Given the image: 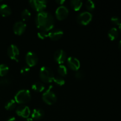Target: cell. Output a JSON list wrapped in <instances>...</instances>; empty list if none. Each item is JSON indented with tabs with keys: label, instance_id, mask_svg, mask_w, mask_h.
Here are the masks:
<instances>
[{
	"label": "cell",
	"instance_id": "4",
	"mask_svg": "<svg viewBox=\"0 0 121 121\" xmlns=\"http://www.w3.org/2000/svg\"><path fill=\"white\" fill-rule=\"evenodd\" d=\"M52 86L48 87V89L43 94L42 99L46 104L52 105L54 104L57 100V97L54 92L52 90Z\"/></svg>",
	"mask_w": 121,
	"mask_h": 121
},
{
	"label": "cell",
	"instance_id": "16",
	"mask_svg": "<svg viewBox=\"0 0 121 121\" xmlns=\"http://www.w3.org/2000/svg\"><path fill=\"white\" fill-rule=\"evenodd\" d=\"M44 112L41 109H34L31 113V118L33 119L39 120L44 117Z\"/></svg>",
	"mask_w": 121,
	"mask_h": 121
},
{
	"label": "cell",
	"instance_id": "1",
	"mask_svg": "<svg viewBox=\"0 0 121 121\" xmlns=\"http://www.w3.org/2000/svg\"><path fill=\"white\" fill-rule=\"evenodd\" d=\"M36 26L43 31L52 30L54 26V19L50 13L42 11L37 14L35 18Z\"/></svg>",
	"mask_w": 121,
	"mask_h": 121
},
{
	"label": "cell",
	"instance_id": "23",
	"mask_svg": "<svg viewBox=\"0 0 121 121\" xmlns=\"http://www.w3.org/2000/svg\"><path fill=\"white\" fill-rule=\"evenodd\" d=\"M58 73L61 76H66L67 74V69L64 65H60L58 67Z\"/></svg>",
	"mask_w": 121,
	"mask_h": 121
},
{
	"label": "cell",
	"instance_id": "22",
	"mask_svg": "<svg viewBox=\"0 0 121 121\" xmlns=\"http://www.w3.org/2000/svg\"><path fill=\"white\" fill-rule=\"evenodd\" d=\"M9 68L8 66L5 64H1L0 65V76H4L8 73Z\"/></svg>",
	"mask_w": 121,
	"mask_h": 121
},
{
	"label": "cell",
	"instance_id": "15",
	"mask_svg": "<svg viewBox=\"0 0 121 121\" xmlns=\"http://www.w3.org/2000/svg\"><path fill=\"white\" fill-rule=\"evenodd\" d=\"M11 14L10 7L7 4H2L0 5V14L3 17H8Z\"/></svg>",
	"mask_w": 121,
	"mask_h": 121
},
{
	"label": "cell",
	"instance_id": "21",
	"mask_svg": "<svg viewBox=\"0 0 121 121\" xmlns=\"http://www.w3.org/2000/svg\"><path fill=\"white\" fill-rule=\"evenodd\" d=\"M31 17V13L27 9H24L21 13V18L24 21H27Z\"/></svg>",
	"mask_w": 121,
	"mask_h": 121
},
{
	"label": "cell",
	"instance_id": "30",
	"mask_svg": "<svg viewBox=\"0 0 121 121\" xmlns=\"http://www.w3.org/2000/svg\"><path fill=\"white\" fill-rule=\"evenodd\" d=\"M8 83V80L6 79H0V85H7Z\"/></svg>",
	"mask_w": 121,
	"mask_h": 121
},
{
	"label": "cell",
	"instance_id": "34",
	"mask_svg": "<svg viewBox=\"0 0 121 121\" xmlns=\"http://www.w3.org/2000/svg\"><path fill=\"white\" fill-rule=\"evenodd\" d=\"M119 50L121 51V40L119 41Z\"/></svg>",
	"mask_w": 121,
	"mask_h": 121
},
{
	"label": "cell",
	"instance_id": "28",
	"mask_svg": "<svg viewBox=\"0 0 121 121\" xmlns=\"http://www.w3.org/2000/svg\"><path fill=\"white\" fill-rule=\"evenodd\" d=\"M84 76H85V74L82 71H78L75 73V77L78 79H82V78H83Z\"/></svg>",
	"mask_w": 121,
	"mask_h": 121
},
{
	"label": "cell",
	"instance_id": "19",
	"mask_svg": "<svg viewBox=\"0 0 121 121\" xmlns=\"http://www.w3.org/2000/svg\"><path fill=\"white\" fill-rule=\"evenodd\" d=\"M32 89L33 91L37 92H41L44 90L45 86L42 83L40 82H37L34 83L33 85H32Z\"/></svg>",
	"mask_w": 121,
	"mask_h": 121
},
{
	"label": "cell",
	"instance_id": "33",
	"mask_svg": "<svg viewBox=\"0 0 121 121\" xmlns=\"http://www.w3.org/2000/svg\"><path fill=\"white\" fill-rule=\"evenodd\" d=\"M26 121H34V119H32V118H27V119H26Z\"/></svg>",
	"mask_w": 121,
	"mask_h": 121
},
{
	"label": "cell",
	"instance_id": "9",
	"mask_svg": "<svg viewBox=\"0 0 121 121\" xmlns=\"http://www.w3.org/2000/svg\"><path fill=\"white\" fill-rule=\"evenodd\" d=\"M69 14V10L65 6H60L56 11V16L57 20H63L66 18Z\"/></svg>",
	"mask_w": 121,
	"mask_h": 121
},
{
	"label": "cell",
	"instance_id": "7",
	"mask_svg": "<svg viewBox=\"0 0 121 121\" xmlns=\"http://www.w3.org/2000/svg\"><path fill=\"white\" fill-rule=\"evenodd\" d=\"M8 56L12 60H15L17 62L18 61V57L20 54V51L18 48L15 45L11 44L8 48L7 51Z\"/></svg>",
	"mask_w": 121,
	"mask_h": 121
},
{
	"label": "cell",
	"instance_id": "17",
	"mask_svg": "<svg viewBox=\"0 0 121 121\" xmlns=\"http://www.w3.org/2000/svg\"><path fill=\"white\" fill-rule=\"evenodd\" d=\"M108 35L109 39L111 41H114L115 40H116L118 38V35H119L118 30L116 28H112L109 31Z\"/></svg>",
	"mask_w": 121,
	"mask_h": 121
},
{
	"label": "cell",
	"instance_id": "31",
	"mask_svg": "<svg viewBox=\"0 0 121 121\" xmlns=\"http://www.w3.org/2000/svg\"><path fill=\"white\" fill-rule=\"evenodd\" d=\"M56 2L59 5H63L65 2V0H57L56 1Z\"/></svg>",
	"mask_w": 121,
	"mask_h": 121
},
{
	"label": "cell",
	"instance_id": "11",
	"mask_svg": "<svg viewBox=\"0 0 121 121\" xmlns=\"http://www.w3.org/2000/svg\"><path fill=\"white\" fill-rule=\"evenodd\" d=\"M26 29V24L23 21H18L13 26V31L16 35H21L24 33Z\"/></svg>",
	"mask_w": 121,
	"mask_h": 121
},
{
	"label": "cell",
	"instance_id": "10",
	"mask_svg": "<svg viewBox=\"0 0 121 121\" xmlns=\"http://www.w3.org/2000/svg\"><path fill=\"white\" fill-rule=\"evenodd\" d=\"M16 113L20 117L24 118H28L30 115L31 111L29 107L26 105H21L16 109Z\"/></svg>",
	"mask_w": 121,
	"mask_h": 121
},
{
	"label": "cell",
	"instance_id": "13",
	"mask_svg": "<svg viewBox=\"0 0 121 121\" xmlns=\"http://www.w3.org/2000/svg\"><path fill=\"white\" fill-rule=\"evenodd\" d=\"M54 59L56 62L58 64L63 63L66 59V54L63 50L60 49L57 50L54 54Z\"/></svg>",
	"mask_w": 121,
	"mask_h": 121
},
{
	"label": "cell",
	"instance_id": "36",
	"mask_svg": "<svg viewBox=\"0 0 121 121\" xmlns=\"http://www.w3.org/2000/svg\"><path fill=\"white\" fill-rule=\"evenodd\" d=\"M1 1H1V0H0V2H1Z\"/></svg>",
	"mask_w": 121,
	"mask_h": 121
},
{
	"label": "cell",
	"instance_id": "35",
	"mask_svg": "<svg viewBox=\"0 0 121 121\" xmlns=\"http://www.w3.org/2000/svg\"><path fill=\"white\" fill-rule=\"evenodd\" d=\"M119 30H120V31L121 32V24L119 26Z\"/></svg>",
	"mask_w": 121,
	"mask_h": 121
},
{
	"label": "cell",
	"instance_id": "6",
	"mask_svg": "<svg viewBox=\"0 0 121 121\" xmlns=\"http://www.w3.org/2000/svg\"><path fill=\"white\" fill-rule=\"evenodd\" d=\"M92 15L89 12L85 11L80 13L77 18L78 22L82 26H86L89 24L92 21Z\"/></svg>",
	"mask_w": 121,
	"mask_h": 121
},
{
	"label": "cell",
	"instance_id": "3",
	"mask_svg": "<svg viewBox=\"0 0 121 121\" xmlns=\"http://www.w3.org/2000/svg\"><path fill=\"white\" fill-rule=\"evenodd\" d=\"M39 75L40 79L45 83L52 82L54 78L52 70L46 66H44L40 69Z\"/></svg>",
	"mask_w": 121,
	"mask_h": 121
},
{
	"label": "cell",
	"instance_id": "32",
	"mask_svg": "<svg viewBox=\"0 0 121 121\" xmlns=\"http://www.w3.org/2000/svg\"><path fill=\"white\" fill-rule=\"evenodd\" d=\"M7 121H16V119L14 117H11V118H9Z\"/></svg>",
	"mask_w": 121,
	"mask_h": 121
},
{
	"label": "cell",
	"instance_id": "2",
	"mask_svg": "<svg viewBox=\"0 0 121 121\" xmlns=\"http://www.w3.org/2000/svg\"><path fill=\"white\" fill-rule=\"evenodd\" d=\"M15 101L20 104H24L28 103L31 100V96L28 90L22 89L19 91L15 95Z\"/></svg>",
	"mask_w": 121,
	"mask_h": 121
},
{
	"label": "cell",
	"instance_id": "26",
	"mask_svg": "<svg viewBox=\"0 0 121 121\" xmlns=\"http://www.w3.org/2000/svg\"><path fill=\"white\" fill-rule=\"evenodd\" d=\"M38 37H39V39H41V40H44L46 38H47L48 37V33L46 31H41L39 32L37 34Z\"/></svg>",
	"mask_w": 121,
	"mask_h": 121
},
{
	"label": "cell",
	"instance_id": "27",
	"mask_svg": "<svg viewBox=\"0 0 121 121\" xmlns=\"http://www.w3.org/2000/svg\"><path fill=\"white\" fill-rule=\"evenodd\" d=\"M111 21H112V23L114 24L115 25H117V26H119L121 23L120 18H119V17H118L116 16L112 17L111 18Z\"/></svg>",
	"mask_w": 121,
	"mask_h": 121
},
{
	"label": "cell",
	"instance_id": "24",
	"mask_svg": "<svg viewBox=\"0 0 121 121\" xmlns=\"http://www.w3.org/2000/svg\"><path fill=\"white\" fill-rule=\"evenodd\" d=\"M53 81L57 84V85H59V86H63L64 84L65 83V81L63 79V78H61L60 76H56L54 77Z\"/></svg>",
	"mask_w": 121,
	"mask_h": 121
},
{
	"label": "cell",
	"instance_id": "12",
	"mask_svg": "<svg viewBox=\"0 0 121 121\" xmlns=\"http://www.w3.org/2000/svg\"><path fill=\"white\" fill-rule=\"evenodd\" d=\"M67 65L71 70L73 71H78L80 68V63L78 59L73 57H70L67 59Z\"/></svg>",
	"mask_w": 121,
	"mask_h": 121
},
{
	"label": "cell",
	"instance_id": "5",
	"mask_svg": "<svg viewBox=\"0 0 121 121\" xmlns=\"http://www.w3.org/2000/svg\"><path fill=\"white\" fill-rule=\"evenodd\" d=\"M29 3L34 10L39 13L43 11L47 6V1L44 0H30Z\"/></svg>",
	"mask_w": 121,
	"mask_h": 121
},
{
	"label": "cell",
	"instance_id": "25",
	"mask_svg": "<svg viewBox=\"0 0 121 121\" xmlns=\"http://www.w3.org/2000/svg\"><path fill=\"white\" fill-rule=\"evenodd\" d=\"M86 7L89 11H92L95 9V3L91 0H88L86 2Z\"/></svg>",
	"mask_w": 121,
	"mask_h": 121
},
{
	"label": "cell",
	"instance_id": "8",
	"mask_svg": "<svg viewBox=\"0 0 121 121\" xmlns=\"http://www.w3.org/2000/svg\"><path fill=\"white\" fill-rule=\"evenodd\" d=\"M26 61L28 67H33L37 64L38 57L35 53L29 52L26 54Z\"/></svg>",
	"mask_w": 121,
	"mask_h": 121
},
{
	"label": "cell",
	"instance_id": "20",
	"mask_svg": "<svg viewBox=\"0 0 121 121\" xmlns=\"http://www.w3.org/2000/svg\"><path fill=\"white\" fill-rule=\"evenodd\" d=\"M15 107H16V102L13 99L7 102L5 105V108L7 111H12L15 109Z\"/></svg>",
	"mask_w": 121,
	"mask_h": 121
},
{
	"label": "cell",
	"instance_id": "14",
	"mask_svg": "<svg viewBox=\"0 0 121 121\" xmlns=\"http://www.w3.org/2000/svg\"><path fill=\"white\" fill-rule=\"evenodd\" d=\"M63 35V32L59 29L53 30L48 33V37L53 41H57L61 38Z\"/></svg>",
	"mask_w": 121,
	"mask_h": 121
},
{
	"label": "cell",
	"instance_id": "18",
	"mask_svg": "<svg viewBox=\"0 0 121 121\" xmlns=\"http://www.w3.org/2000/svg\"><path fill=\"white\" fill-rule=\"evenodd\" d=\"M71 7L76 11H78L82 7V2L80 0H72L70 1Z\"/></svg>",
	"mask_w": 121,
	"mask_h": 121
},
{
	"label": "cell",
	"instance_id": "29",
	"mask_svg": "<svg viewBox=\"0 0 121 121\" xmlns=\"http://www.w3.org/2000/svg\"><path fill=\"white\" fill-rule=\"evenodd\" d=\"M30 71V68L28 66H25V67H23L21 70V73H22V74H26L29 72Z\"/></svg>",
	"mask_w": 121,
	"mask_h": 121
}]
</instances>
